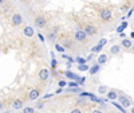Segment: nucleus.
Listing matches in <instances>:
<instances>
[{
	"instance_id": "obj_1",
	"label": "nucleus",
	"mask_w": 134,
	"mask_h": 113,
	"mask_svg": "<svg viewBox=\"0 0 134 113\" xmlns=\"http://www.w3.org/2000/svg\"><path fill=\"white\" fill-rule=\"evenodd\" d=\"M74 40L78 43H81V45H84V43H87V40H89V35L86 34V31L83 28H79V30L75 31Z\"/></svg>"
},
{
	"instance_id": "obj_2",
	"label": "nucleus",
	"mask_w": 134,
	"mask_h": 113,
	"mask_svg": "<svg viewBox=\"0 0 134 113\" xmlns=\"http://www.w3.org/2000/svg\"><path fill=\"white\" fill-rule=\"evenodd\" d=\"M111 18H113V11H111V8H109V7H106V8H102L101 10V12H99V19H101V22H109V20H111Z\"/></svg>"
},
{
	"instance_id": "obj_3",
	"label": "nucleus",
	"mask_w": 134,
	"mask_h": 113,
	"mask_svg": "<svg viewBox=\"0 0 134 113\" xmlns=\"http://www.w3.org/2000/svg\"><path fill=\"white\" fill-rule=\"evenodd\" d=\"M34 26L39 30H42V28H46L47 27V18L43 15H38L34 18Z\"/></svg>"
},
{
	"instance_id": "obj_4",
	"label": "nucleus",
	"mask_w": 134,
	"mask_h": 113,
	"mask_svg": "<svg viewBox=\"0 0 134 113\" xmlns=\"http://www.w3.org/2000/svg\"><path fill=\"white\" fill-rule=\"evenodd\" d=\"M83 30L86 31V34H87L89 36H94V35H97V32H98L97 26L93 24V23H86L83 26Z\"/></svg>"
},
{
	"instance_id": "obj_5",
	"label": "nucleus",
	"mask_w": 134,
	"mask_h": 113,
	"mask_svg": "<svg viewBox=\"0 0 134 113\" xmlns=\"http://www.w3.org/2000/svg\"><path fill=\"white\" fill-rule=\"evenodd\" d=\"M118 102H119V104L122 105V106H123L125 109L131 106V100L129 98L128 96H125V94H122V93L118 94Z\"/></svg>"
},
{
	"instance_id": "obj_6",
	"label": "nucleus",
	"mask_w": 134,
	"mask_h": 113,
	"mask_svg": "<svg viewBox=\"0 0 134 113\" xmlns=\"http://www.w3.org/2000/svg\"><path fill=\"white\" fill-rule=\"evenodd\" d=\"M22 23H23V16L20 12H15L12 14V18H11V24L13 27H19L22 26Z\"/></svg>"
},
{
	"instance_id": "obj_7",
	"label": "nucleus",
	"mask_w": 134,
	"mask_h": 113,
	"mask_svg": "<svg viewBox=\"0 0 134 113\" xmlns=\"http://www.w3.org/2000/svg\"><path fill=\"white\" fill-rule=\"evenodd\" d=\"M40 97V89L39 87H31L30 92H28V100L31 101H35Z\"/></svg>"
},
{
	"instance_id": "obj_8",
	"label": "nucleus",
	"mask_w": 134,
	"mask_h": 113,
	"mask_svg": "<svg viewBox=\"0 0 134 113\" xmlns=\"http://www.w3.org/2000/svg\"><path fill=\"white\" fill-rule=\"evenodd\" d=\"M38 77H39V79H40L42 82L48 81V78H50V70L46 69V67L40 69V70H39V73H38Z\"/></svg>"
},
{
	"instance_id": "obj_9",
	"label": "nucleus",
	"mask_w": 134,
	"mask_h": 113,
	"mask_svg": "<svg viewBox=\"0 0 134 113\" xmlns=\"http://www.w3.org/2000/svg\"><path fill=\"white\" fill-rule=\"evenodd\" d=\"M106 94H107V100L109 101H115V100H118V94L119 93H118L117 90H113V89H109Z\"/></svg>"
},
{
	"instance_id": "obj_10",
	"label": "nucleus",
	"mask_w": 134,
	"mask_h": 113,
	"mask_svg": "<svg viewBox=\"0 0 134 113\" xmlns=\"http://www.w3.org/2000/svg\"><path fill=\"white\" fill-rule=\"evenodd\" d=\"M107 61H109L107 54H105V53H99L98 58H97V63H99L101 66H102V65H106V63H107Z\"/></svg>"
},
{
	"instance_id": "obj_11",
	"label": "nucleus",
	"mask_w": 134,
	"mask_h": 113,
	"mask_svg": "<svg viewBox=\"0 0 134 113\" xmlns=\"http://www.w3.org/2000/svg\"><path fill=\"white\" fill-rule=\"evenodd\" d=\"M121 46H122V48H125V50H131V47H133V42H131L130 39H128V38H122Z\"/></svg>"
},
{
	"instance_id": "obj_12",
	"label": "nucleus",
	"mask_w": 134,
	"mask_h": 113,
	"mask_svg": "<svg viewBox=\"0 0 134 113\" xmlns=\"http://www.w3.org/2000/svg\"><path fill=\"white\" fill-rule=\"evenodd\" d=\"M122 51V46L121 45H113L110 47V54L111 55H119Z\"/></svg>"
},
{
	"instance_id": "obj_13",
	"label": "nucleus",
	"mask_w": 134,
	"mask_h": 113,
	"mask_svg": "<svg viewBox=\"0 0 134 113\" xmlns=\"http://www.w3.org/2000/svg\"><path fill=\"white\" fill-rule=\"evenodd\" d=\"M23 106H24V101L20 100V98H16V100H13L12 101V108L13 109H23Z\"/></svg>"
},
{
	"instance_id": "obj_14",
	"label": "nucleus",
	"mask_w": 134,
	"mask_h": 113,
	"mask_svg": "<svg viewBox=\"0 0 134 113\" xmlns=\"http://www.w3.org/2000/svg\"><path fill=\"white\" fill-rule=\"evenodd\" d=\"M62 45H63V47H65V48H67V50H73V48H74V40H71V39H65Z\"/></svg>"
},
{
	"instance_id": "obj_15",
	"label": "nucleus",
	"mask_w": 134,
	"mask_h": 113,
	"mask_svg": "<svg viewBox=\"0 0 134 113\" xmlns=\"http://www.w3.org/2000/svg\"><path fill=\"white\" fill-rule=\"evenodd\" d=\"M23 32H24V35L28 36V38H32L35 35V32H34V28L32 27H30V26H26L24 28H23Z\"/></svg>"
},
{
	"instance_id": "obj_16",
	"label": "nucleus",
	"mask_w": 134,
	"mask_h": 113,
	"mask_svg": "<svg viewBox=\"0 0 134 113\" xmlns=\"http://www.w3.org/2000/svg\"><path fill=\"white\" fill-rule=\"evenodd\" d=\"M101 67H102V66H101L99 63H95V65H93V66L90 67V70H89V71H90V74H91V76H95L97 73H99Z\"/></svg>"
},
{
	"instance_id": "obj_17",
	"label": "nucleus",
	"mask_w": 134,
	"mask_h": 113,
	"mask_svg": "<svg viewBox=\"0 0 134 113\" xmlns=\"http://www.w3.org/2000/svg\"><path fill=\"white\" fill-rule=\"evenodd\" d=\"M58 36V28H55L52 32H50L48 35H47V39H48V42H54L55 39H57Z\"/></svg>"
},
{
	"instance_id": "obj_18",
	"label": "nucleus",
	"mask_w": 134,
	"mask_h": 113,
	"mask_svg": "<svg viewBox=\"0 0 134 113\" xmlns=\"http://www.w3.org/2000/svg\"><path fill=\"white\" fill-rule=\"evenodd\" d=\"M102 50H103V45H101L99 42H98V45H95L94 47H91V53H93V54H94V53L99 54V53H102Z\"/></svg>"
},
{
	"instance_id": "obj_19",
	"label": "nucleus",
	"mask_w": 134,
	"mask_h": 113,
	"mask_svg": "<svg viewBox=\"0 0 134 113\" xmlns=\"http://www.w3.org/2000/svg\"><path fill=\"white\" fill-rule=\"evenodd\" d=\"M107 90H109L107 86H98V89H97V92H98L99 94H106Z\"/></svg>"
},
{
	"instance_id": "obj_20",
	"label": "nucleus",
	"mask_w": 134,
	"mask_h": 113,
	"mask_svg": "<svg viewBox=\"0 0 134 113\" xmlns=\"http://www.w3.org/2000/svg\"><path fill=\"white\" fill-rule=\"evenodd\" d=\"M55 50H57L58 53H65V50H66V48L63 47V45H60V43H57V45H55Z\"/></svg>"
},
{
	"instance_id": "obj_21",
	"label": "nucleus",
	"mask_w": 134,
	"mask_h": 113,
	"mask_svg": "<svg viewBox=\"0 0 134 113\" xmlns=\"http://www.w3.org/2000/svg\"><path fill=\"white\" fill-rule=\"evenodd\" d=\"M128 26H129V23H128V22H123V23L121 24V26L117 28V32H122V31H123L126 27H128Z\"/></svg>"
},
{
	"instance_id": "obj_22",
	"label": "nucleus",
	"mask_w": 134,
	"mask_h": 113,
	"mask_svg": "<svg viewBox=\"0 0 134 113\" xmlns=\"http://www.w3.org/2000/svg\"><path fill=\"white\" fill-rule=\"evenodd\" d=\"M66 77L67 78H71V79H78V76L76 74H74V73H71V71H66Z\"/></svg>"
},
{
	"instance_id": "obj_23",
	"label": "nucleus",
	"mask_w": 134,
	"mask_h": 113,
	"mask_svg": "<svg viewBox=\"0 0 134 113\" xmlns=\"http://www.w3.org/2000/svg\"><path fill=\"white\" fill-rule=\"evenodd\" d=\"M23 112H26V113H32V112H35V108H32V106H23V109H22Z\"/></svg>"
},
{
	"instance_id": "obj_24",
	"label": "nucleus",
	"mask_w": 134,
	"mask_h": 113,
	"mask_svg": "<svg viewBox=\"0 0 134 113\" xmlns=\"http://www.w3.org/2000/svg\"><path fill=\"white\" fill-rule=\"evenodd\" d=\"M75 62H76L78 65H82V63H86V62H87V59L81 58V56H76V58H75Z\"/></svg>"
},
{
	"instance_id": "obj_25",
	"label": "nucleus",
	"mask_w": 134,
	"mask_h": 113,
	"mask_svg": "<svg viewBox=\"0 0 134 113\" xmlns=\"http://www.w3.org/2000/svg\"><path fill=\"white\" fill-rule=\"evenodd\" d=\"M113 105H114V106H115L117 109H119L121 112H126V109H125V108L122 106V105H121V104H117V102H113Z\"/></svg>"
},
{
	"instance_id": "obj_26",
	"label": "nucleus",
	"mask_w": 134,
	"mask_h": 113,
	"mask_svg": "<svg viewBox=\"0 0 134 113\" xmlns=\"http://www.w3.org/2000/svg\"><path fill=\"white\" fill-rule=\"evenodd\" d=\"M87 69H90V67H89L86 63H82V65H79V70H81V71H86Z\"/></svg>"
},
{
	"instance_id": "obj_27",
	"label": "nucleus",
	"mask_w": 134,
	"mask_h": 113,
	"mask_svg": "<svg viewBox=\"0 0 134 113\" xmlns=\"http://www.w3.org/2000/svg\"><path fill=\"white\" fill-rule=\"evenodd\" d=\"M84 81H86V78H84V77H82V78H79V77H78L76 82H78V85H83V84H84Z\"/></svg>"
},
{
	"instance_id": "obj_28",
	"label": "nucleus",
	"mask_w": 134,
	"mask_h": 113,
	"mask_svg": "<svg viewBox=\"0 0 134 113\" xmlns=\"http://www.w3.org/2000/svg\"><path fill=\"white\" fill-rule=\"evenodd\" d=\"M67 86H68V87H76V86H79V85H78V82L75 81V82H68Z\"/></svg>"
},
{
	"instance_id": "obj_29",
	"label": "nucleus",
	"mask_w": 134,
	"mask_h": 113,
	"mask_svg": "<svg viewBox=\"0 0 134 113\" xmlns=\"http://www.w3.org/2000/svg\"><path fill=\"white\" fill-rule=\"evenodd\" d=\"M4 109H5V102L0 100V112H2V110H4Z\"/></svg>"
},
{
	"instance_id": "obj_30",
	"label": "nucleus",
	"mask_w": 134,
	"mask_h": 113,
	"mask_svg": "<svg viewBox=\"0 0 134 113\" xmlns=\"http://www.w3.org/2000/svg\"><path fill=\"white\" fill-rule=\"evenodd\" d=\"M51 69H52V70L57 69V59H52V62H51Z\"/></svg>"
},
{
	"instance_id": "obj_31",
	"label": "nucleus",
	"mask_w": 134,
	"mask_h": 113,
	"mask_svg": "<svg viewBox=\"0 0 134 113\" xmlns=\"http://www.w3.org/2000/svg\"><path fill=\"white\" fill-rule=\"evenodd\" d=\"M66 85H67V82H66L65 79H60V81H59V86H60V87H63V86H66Z\"/></svg>"
},
{
	"instance_id": "obj_32",
	"label": "nucleus",
	"mask_w": 134,
	"mask_h": 113,
	"mask_svg": "<svg viewBox=\"0 0 134 113\" xmlns=\"http://www.w3.org/2000/svg\"><path fill=\"white\" fill-rule=\"evenodd\" d=\"M71 113H81V109L79 108H75V109L71 110Z\"/></svg>"
},
{
	"instance_id": "obj_33",
	"label": "nucleus",
	"mask_w": 134,
	"mask_h": 113,
	"mask_svg": "<svg viewBox=\"0 0 134 113\" xmlns=\"http://www.w3.org/2000/svg\"><path fill=\"white\" fill-rule=\"evenodd\" d=\"M99 43H101V45H103V46H105V45L107 43V40H106V39H101V40H99Z\"/></svg>"
},
{
	"instance_id": "obj_34",
	"label": "nucleus",
	"mask_w": 134,
	"mask_h": 113,
	"mask_svg": "<svg viewBox=\"0 0 134 113\" xmlns=\"http://www.w3.org/2000/svg\"><path fill=\"white\" fill-rule=\"evenodd\" d=\"M38 36H39V39H40L42 42H44V40H46V39H44V36H43L42 34H38Z\"/></svg>"
},
{
	"instance_id": "obj_35",
	"label": "nucleus",
	"mask_w": 134,
	"mask_h": 113,
	"mask_svg": "<svg viewBox=\"0 0 134 113\" xmlns=\"http://www.w3.org/2000/svg\"><path fill=\"white\" fill-rule=\"evenodd\" d=\"M5 3H7V0H0V7L5 5Z\"/></svg>"
},
{
	"instance_id": "obj_36",
	"label": "nucleus",
	"mask_w": 134,
	"mask_h": 113,
	"mask_svg": "<svg viewBox=\"0 0 134 113\" xmlns=\"http://www.w3.org/2000/svg\"><path fill=\"white\" fill-rule=\"evenodd\" d=\"M119 36H121V38H125V36H126L125 32H119Z\"/></svg>"
},
{
	"instance_id": "obj_37",
	"label": "nucleus",
	"mask_w": 134,
	"mask_h": 113,
	"mask_svg": "<svg viewBox=\"0 0 134 113\" xmlns=\"http://www.w3.org/2000/svg\"><path fill=\"white\" fill-rule=\"evenodd\" d=\"M130 36H131V38L134 39V31H133V32H131V34H130Z\"/></svg>"
},
{
	"instance_id": "obj_38",
	"label": "nucleus",
	"mask_w": 134,
	"mask_h": 113,
	"mask_svg": "<svg viewBox=\"0 0 134 113\" xmlns=\"http://www.w3.org/2000/svg\"><path fill=\"white\" fill-rule=\"evenodd\" d=\"M130 112H133V113H134V106H131V109H130Z\"/></svg>"
},
{
	"instance_id": "obj_39",
	"label": "nucleus",
	"mask_w": 134,
	"mask_h": 113,
	"mask_svg": "<svg viewBox=\"0 0 134 113\" xmlns=\"http://www.w3.org/2000/svg\"><path fill=\"white\" fill-rule=\"evenodd\" d=\"M131 51L134 53V45H133V47H131Z\"/></svg>"
},
{
	"instance_id": "obj_40",
	"label": "nucleus",
	"mask_w": 134,
	"mask_h": 113,
	"mask_svg": "<svg viewBox=\"0 0 134 113\" xmlns=\"http://www.w3.org/2000/svg\"><path fill=\"white\" fill-rule=\"evenodd\" d=\"M22 2H27V0H22Z\"/></svg>"
},
{
	"instance_id": "obj_41",
	"label": "nucleus",
	"mask_w": 134,
	"mask_h": 113,
	"mask_svg": "<svg viewBox=\"0 0 134 113\" xmlns=\"http://www.w3.org/2000/svg\"><path fill=\"white\" fill-rule=\"evenodd\" d=\"M133 12H134V8H133Z\"/></svg>"
}]
</instances>
